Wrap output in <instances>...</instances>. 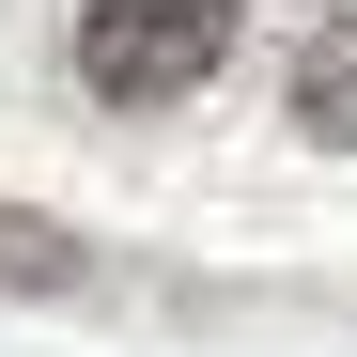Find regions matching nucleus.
<instances>
[{"instance_id": "7ed1b4c3", "label": "nucleus", "mask_w": 357, "mask_h": 357, "mask_svg": "<svg viewBox=\"0 0 357 357\" xmlns=\"http://www.w3.org/2000/svg\"><path fill=\"white\" fill-rule=\"evenodd\" d=\"M78 280H93V249L63 218H16V202H0V295H78Z\"/></svg>"}, {"instance_id": "f03ea898", "label": "nucleus", "mask_w": 357, "mask_h": 357, "mask_svg": "<svg viewBox=\"0 0 357 357\" xmlns=\"http://www.w3.org/2000/svg\"><path fill=\"white\" fill-rule=\"evenodd\" d=\"M295 125L357 155V16H326L311 47H295Z\"/></svg>"}, {"instance_id": "f257e3e1", "label": "nucleus", "mask_w": 357, "mask_h": 357, "mask_svg": "<svg viewBox=\"0 0 357 357\" xmlns=\"http://www.w3.org/2000/svg\"><path fill=\"white\" fill-rule=\"evenodd\" d=\"M233 31H249V0H78V93L171 109L233 63Z\"/></svg>"}]
</instances>
